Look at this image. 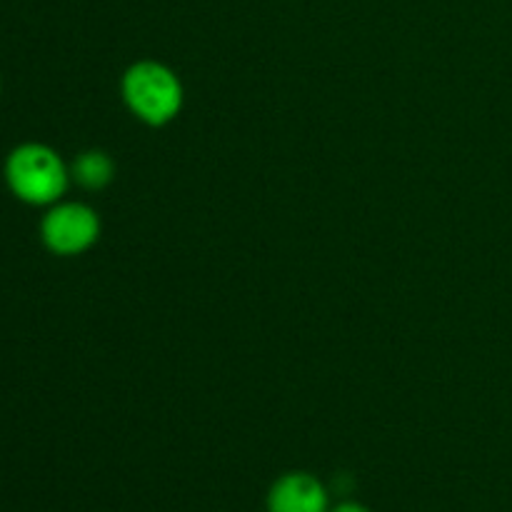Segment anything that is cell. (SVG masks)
<instances>
[{
  "mask_svg": "<svg viewBox=\"0 0 512 512\" xmlns=\"http://www.w3.org/2000/svg\"><path fill=\"white\" fill-rule=\"evenodd\" d=\"M335 512H370V510L363 508V505H358V503H345V505H338V510Z\"/></svg>",
  "mask_w": 512,
  "mask_h": 512,
  "instance_id": "obj_6",
  "label": "cell"
},
{
  "mask_svg": "<svg viewBox=\"0 0 512 512\" xmlns=\"http://www.w3.org/2000/svg\"><path fill=\"white\" fill-rule=\"evenodd\" d=\"M98 215L83 203H63L50 210L40 225L43 243L58 255H78L98 240Z\"/></svg>",
  "mask_w": 512,
  "mask_h": 512,
  "instance_id": "obj_3",
  "label": "cell"
},
{
  "mask_svg": "<svg viewBox=\"0 0 512 512\" xmlns=\"http://www.w3.org/2000/svg\"><path fill=\"white\" fill-rule=\"evenodd\" d=\"M73 175L83 188H105L110 183V178H113V163H110V158L105 153L90 150V153H83L75 160Z\"/></svg>",
  "mask_w": 512,
  "mask_h": 512,
  "instance_id": "obj_5",
  "label": "cell"
},
{
  "mask_svg": "<svg viewBox=\"0 0 512 512\" xmlns=\"http://www.w3.org/2000/svg\"><path fill=\"white\" fill-rule=\"evenodd\" d=\"M5 180L23 203L48 205L65 193L68 173L55 150L28 143L10 153L5 163Z\"/></svg>",
  "mask_w": 512,
  "mask_h": 512,
  "instance_id": "obj_1",
  "label": "cell"
},
{
  "mask_svg": "<svg viewBox=\"0 0 512 512\" xmlns=\"http://www.w3.org/2000/svg\"><path fill=\"white\" fill-rule=\"evenodd\" d=\"M123 93L128 105L145 123L163 125L173 118L183 103L178 78L165 65L138 63L125 73Z\"/></svg>",
  "mask_w": 512,
  "mask_h": 512,
  "instance_id": "obj_2",
  "label": "cell"
},
{
  "mask_svg": "<svg viewBox=\"0 0 512 512\" xmlns=\"http://www.w3.org/2000/svg\"><path fill=\"white\" fill-rule=\"evenodd\" d=\"M270 512H325L328 493L315 478L305 473H293L280 478L268 495Z\"/></svg>",
  "mask_w": 512,
  "mask_h": 512,
  "instance_id": "obj_4",
  "label": "cell"
}]
</instances>
